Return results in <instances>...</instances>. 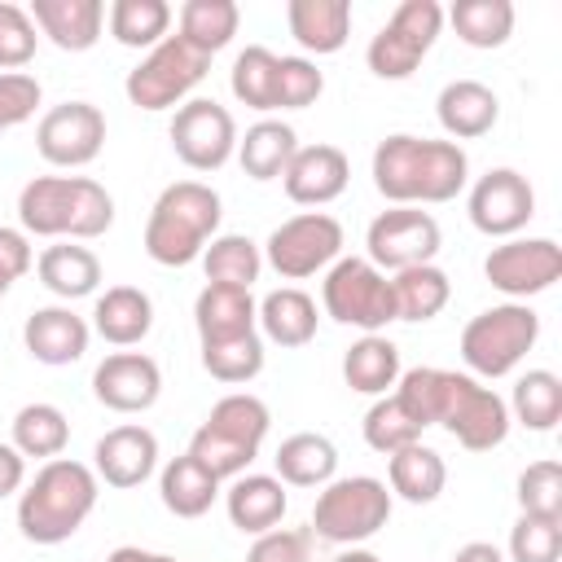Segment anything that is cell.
<instances>
[{"label": "cell", "mask_w": 562, "mask_h": 562, "mask_svg": "<svg viewBox=\"0 0 562 562\" xmlns=\"http://www.w3.org/2000/svg\"><path fill=\"white\" fill-rule=\"evenodd\" d=\"M391 395L400 400V408L422 430L426 426H443L470 452H492L509 435V408H505V400L492 386H483L479 378H470V373L417 364V369L400 373V382H395Z\"/></svg>", "instance_id": "6da1fadb"}, {"label": "cell", "mask_w": 562, "mask_h": 562, "mask_svg": "<svg viewBox=\"0 0 562 562\" xmlns=\"http://www.w3.org/2000/svg\"><path fill=\"white\" fill-rule=\"evenodd\" d=\"M470 184V158L457 140H426L395 132L373 149V189L391 206L452 202Z\"/></svg>", "instance_id": "7a4b0ae2"}, {"label": "cell", "mask_w": 562, "mask_h": 562, "mask_svg": "<svg viewBox=\"0 0 562 562\" xmlns=\"http://www.w3.org/2000/svg\"><path fill=\"white\" fill-rule=\"evenodd\" d=\"M18 224L26 237L92 241L114 224V198L92 176H35L18 193Z\"/></svg>", "instance_id": "3957f363"}, {"label": "cell", "mask_w": 562, "mask_h": 562, "mask_svg": "<svg viewBox=\"0 0 562 562\" xmlns=\"http://www.w3.org/2000/svg\"><path fill=\"white\" fill-rule=\"evenodd\" d=\"M97 496H101V479L92 474V465L53 457L18 492V531L31 544H61L88 522Z\"/></svg>", "instance_id": "277c9868"}, {"label": "cell", "mask_w": 562, "mask_h": 562, "mask_svg": "<svg viewBox=\"0 0 562 562\" xmlns=\"http://www.w3.org/2000/svg\"><path fill=\"white\" fill-rule=\"evenodd\" d=\"M224 202L211 184L202 180H176L167 184L145 220V255L162 268H189L202 259L206 241L220 237Z\"/></svg>", "instance_id": "5b68a950"}, {"label": "cell", "mask_w": 562, "mask_h": 562, "mask_svg": "<svg viewBox=\"0 0 562 562\" xmlns=\"http://www.w3.org/2000/svg\"><path fill=\"white\" fill-rule=\"evenodd\" d=\"M268 426H272L268 404L259 395H250V391H233V395L211 404L206 422L189 439V457L202 461L220 483L237 479L259 457V448L268 439Z\"/></svg>", "instance_id": "8992f818"}, {"label": "cell", "mask_w": 562, "mask_h": 562, "mask_svg": "<svg viewBox=\"0 0 562 562\" xmlns=\"http://www.w3.org/2000/svg\"><path fill=\"white\" fill-rule=\"evenodd\" d=\"M391 487L373 474H347V479H329L312 505V536L325 544H364L369 536H378L391 522Z\"/></svg>", "instance_id": "52a82bcc"}, {"label": "cell", "mask_w": 562, "mask_h": 562, "mask_svg": "<svg viewBox=\"0 0 562 562\" xmlns=\"http://www.w3.org/2000/svg\"><path fill=\"white\" fill-rule=\"evenodd\" d=\"M540 338V316L527 303H496L465 321L461 360L470 378H505L514 373Z\"/></svg>", "instance_id": "ba28073f"}, {"label": "cell", "mask_w": 562, "mask_h": 562, "mask_svg": "<svg viewBox=\"0 0 562 562\" xmlns=\"http://www.w3.org/2000/svg\"><path fill=\"white\" fill-rule=\"evenodd\" d=\"M321 307L329 321L338 325H356L364 334H382L395 321V294H391V277L378 272L369 259L360 255H338L325 268L321 281Z\"/></svg>", "instance_id": "9c48e42d"}, {"label": "cell", "mask_w": 562, "mask_h": 562, "mask_svg": "<svg viewBox=\"0 0 562 562\" xmlns=\"http://www.w3.org/2000/svg\"><path fill=\"white\" fill-rule=\"evenodd\" d=\"M211 70V57H202L198 48H189L180 35H167L162 44H154L123 79V92L136 110H171V105H184L189 92L206 79Z\"/></svg>", "instance_id": "30bf717a"}, {"label": "cell", "mask_w": 562, "mask_h": 562, "mask_svg": "<svg viewBox=\"0 0 562 562\" xmlns=\"http://www.w3.org/2000/svg\"><path fill=\"white\" fill-rule=\"evenodd\" d=\"M443 31V9L435 0H404L369 40L364 61L378 79H408Z\"/></svg>", "instance_id": "8fae6325"}, {"label": "cell", "mask_w": 562, "mask_h": 562, "mask_svg": "<svg viewBox=\"0 0 562 562\" xmlns=\"http://www.w3.org/2000/svg\"><path fill=\"white\" fill-rule=\"evenodd\" d=\"M342 255V224L325 211H303L281 220L268 241H263V263L285 277V281H303L325 272L334 259Z\"/></svg>", "instance_id": "7c38bea8"}, {"label": "cell", "mask_w": 562, "mask_h": 562, "mask_svg": "<svg viewBox=\"0 0 562 562\" xmlns=\"http://www.w3.org/2000/svg\"><path fill=\"white\" fill-rule=\"evenodd\" d=\"M439 241H443L439 220L422 206H391L364 233L369 263L378 272H404V268H417V263H435Z\"/></svg>", "instance_id": "4fadbf2b"}, {"label": "cell", "mask_w": 562, "mask_h": 562, "mask_svg": "<svg viewBox=\"0 0 562 562\" xmlns=\"http://www.w3.org/2000/svg\"><path fill=\"white\" fill-rule=\"evenodd\" d=\"M483 277L509 303H527L531 294H544L562 277V246L553 237H505L501 246L487 250Z\"/></svg>", "instance_id": "5bb4252c"}, {"label": "cell", "mask_w": 562, "mask_h": 562, "mask_svg": "<svg viewBox=\"0 0 562 562\" xmlns=\"http://www.w3.org/2000/svg\"><path fill=\"white\" fill-rule=\"evenodd\" d=\"M167 136H171L176 158H180L189 171H220V167L237 154V123H233V114H228L220 101H211V97H189V101L176 110Z\"/></svg>", "instance_id": "9a60e30c"}, {"label": "cell", "mask_w": 562, "mask_h": 562, "mask_svg": "<svg viewBox=\"0 0 562 562\" xmlns=\"http://www.w3.org/2000/svg\"><path fill=\"white\" fill-rule=\"evenodd\" d=\"M470 224L487 237H518L536 215V189L514 167H492L470 184Z\"/></svg>", "instance_id": "2e32d148"}, {"label": "cell", "mask_w": 562, "mask_h": 562, "mask_svg": "<svg viewBox=\"0 0 562 562\" xmlns=\"http://www.w3.org/2000/svg\"><path fill=\"white\" fill-rule=\"evenodd\" d=\"M105 145V114L92 101H61L35 127V149L53 167H88Z\"/></svg>", "instance_id": "e0dca14e"}, {"label": "cell", "mask_w": 562, "mask_h": 562, "mask_svg": "<svg viewBox=\"0 0 562 562\" xmlns=\"http://www.w3.org/2000/svg\"><path fill=\"white\" fill-rule=\"evenodd\" d=\"M92 395L110 413H145L162 395V369L145 351H114L92 369Z\"/></svg>", "instance_id": "ac0fdd59"}, {"label": "cell", "mask_w": 562, "mask_h": 562, "mask_svg": "<svg viewBox=\"0 0 562 562\" xmlns=\"http://www.w3.org/2000/svg\"><path fill=\"white\" fill-rule=\"evenodd\" d=\"M158 470V435L149 426H114L97 439L92 448V474L105 483V487H140L149 474Z\"/></svg>", "instance_id": "d6986e66"}, {"label": "cell", "mask_w": 562, "mask_h": 562, "mask_svg": "<svg viewBox=\"0 0 562 562\" xmlns=\"http://www.w3.org/2000/svg\"><path fill=\"white\" fill-rule=\"evenodd\" d=\"M347 180H351V162L338 145H299L281 176L285 198L299 206H325V202L342 198Z\"/></svg>", "instance_id": "ffe728a7"}, {"label": "cell", "mask_w": 562, "mask_h": 562, "mask_svg": "<svg viewBox=\"0 0 562 562\" xmlns=\"http://www.w3.org/2000/svg\"><path fill=\"white\" fill-rule=\"evenodd\" d=\"M88 338H92V325H88L70 303L35 307V312L26 316V325H22V342H26L31 360L53 364V369L83 360Z\"/></svg>", "instance_id": "44dd1931"}, {"label": "cell", "mask_w": 562, "mask_h": 562, "mask_svg": "<svg viewBox=\"0 0 562 562\" xmlns=\"http://www.w3.org/2000/svg\"><path fill=\"white\" fill-rule=\"evenodd\" d=\"M31 22L48 44L61 53H88L101 40L105 26V4L101 0H31Z\"/></svg>", "instance_id": "7402d4cb"}, {"label": "cell", "mask_w": 562, "mask_h": 562, "mask_svg": "<svg viewBox=\"0 0 562 562\" xmlns=\"http://www.w3.org/2000/svg\"><path fill=\"white\" fill-rule=\"evenodd\" d=\"M435 114H439V127L452 140H479V136H487L496 127L501 97L479 79H452L435 97Z\"/></svg>", "instance_id": "603a6c76"}, {"label": "cell", "mask_w": 562, "mask_h": 562, "mask_svg": "<svg viewBox=\"0 0 562 562\" xmlns=\"http://www.w3.org/2000/svg\"><path fill=\"white\" fill-rule=\"evenodd\" d=\"M224 509H228V522L237 531L263 536V531L281 527L290 496H285V483L277 474H237L224 492Z\"/></svg>", "instance_id": "cb8c5ba5"}, {"label": "cell", "mask_w": 562, "mask_h": 562, "mask_svg": "<svg viewBox=\"0 0 562 562\" xmlns=\"http://www.w3.org/2000/svg\"><path fill=\"white\" fill-rule=\"evenodd\" d=\"M193 325H198V347L202 342H224L259 329V303L250 290L233 285H202L193 299Z\"/></svg>", "instance_id": "d4e9b609"}, {"label": "cell", "mask_w": 562, "mask_h": 562, "mask_svg": "<svg viewBox=\"0 0 562 562\" xmlns=\"http://www.w3.org/2000/svg\"><path fill=\"white\" fill-rule=\"evenodd\" d=\"M92 329L110 347H136L154 329V299L140 285H110L92 303Z\"/></svg>", "instance_id": "484cf974"}, {"label": "cell", "mask_w": 562, "mask_h": 562, "mask_svg": "<svg viewBox=\"0 0 562 562\" xmlns=\"http://www.w3.org/2000/svg\"><path fill=\"white\" fill-rule=\"evenodd\" d=\"M316 325H321L316 299L299 285H281L259 299V334L277 347H307L316 338Z\"/></svg>", "instance_id": "4316f807"}, {"label": "cell", "mask_w": 562, "mask_h": 562, "mask_svg": "<svg viewBox=\"0 0 562 562\" xmlns=\"http://www.w3.org/2000/svg\"><path fill=\"white\" fill-rule=\"evenodd\" d=\"M285 26L299 48L325 57V53H338L351 35V4L347 0H290Z\"/></svg>", "instance_id": "83f0119b"}, {"label": "cell", "mask_w": 562, "mask_h": 562, "mask_svg": "<svg viewBox=\"0 0 562 562\" xmlns=\"http://www.w3.org/2000/svg\"><path fill=\"white\" fill-rule=\"evenodd\" d=\"M443 483H448V465H443V457H439L435 448H426L422 439L386 457V487H391V496H400V501H408V505H430V501H439Z\"/></svg>", "instance_id": "f1b7e54d"}, {"label": "cell", "mask_w": 562, "mask_h": 562, "mask_svg": "<svg viewBox=\"0 0 562 562\" xmlns=\"http://www.w3.org/2000/svg\"><path fill=\"white\" fill-rule=\"evenodd\" d=\"M35 272H40V281H44L57 299H66V303L88 299V294H97V285H101V259H97L88 246H79V241H57V246L40 250Z\"/></svg>", "instance_id": "f546056e"}, {"label": "cell", "mask_w": 562, "mask_h": 562, "mask_svg": "<svg viewBox=\"0 0 562 562\" xmlns=\"http://www.w3.org/2000/svg\"><path fill=\"white\" fill-rule=\"evenodd\" d=\"M299 149V132L281 119H259L237 136V162L250 180H281Z\"/></svg>", "instance_id": "4dcf8cb0"}, {"label": "cell", "mask_w": 562, "mask_h": 562, "mask_svg": "<svg viewBox=\"0 0 562 562\" xmlns=\"http://www.w3.org/2000/svg\"><path fill=\"white\" fill-rule=\"evenodd\" d=\"M272 465L285 487H325L338 474V448L316 430H299V435L281 439Z\"/></svg>", "instance_id": "1f68e13d"}, {"label": "cell", "mask_w": 562, "mask_h": 562, "mask_svg": "<svg viewBox=\"0 0 562 562\" xmlns=\"http://www.w3.org/2000/svg\"><path fill=\"white\" fill-rule=\"evenodd\" d=\"M158 496H162L167 514H176V518H202V514L220 501V479H215L202 461H193V457L184 452V457H171V461L162 465V474H158Z\"/></svg>", "instance_id": "d6a6232c"}, {"label": "cell", "mask_w": 562, "mask_h": 562, "mask_svg": "<svg viewBox=\"0 0 562 562\" xmlns=\"http://www.w3.org/2000/svg\"><path fill=\"white\" fill-rule=\"evenodd\" d=\"M400 347L386 334H364L342 356V382L360 395H386L400 382Z\"/></svg>", "instance_id": "836d02e7"}, {"label": "cell", "mask_w": 562, "mask_h": 562, "mask_svg": "<svg viewBox=\"0 0 562 562\" xmlns=\"http://www.w3.org/2000/svg\"><path fill=\"white\" fill-rule=\"evenodd\" d=\"M241 26V9L233 0H184L180 4V40L189 48H198L202 57H215L220 48L233 44Z\"/></svg>", "instance_id": "e575fe53"}, {"label": "cell", "mask_w": 562, "mask_h": 562, "mask_svg": "<svg viewBox=\"0 0 562 562\" xmlns=\"http://www.w3.org/2000/svg\"><path fill=\"white\" fill-rule=\"evenodd\" d=\"M391 294H395V321H430L448 307L452 281L439 263H417L391 277Z\"/></svg>", "instance_id": "d590c367"}, {"label": "cell", "mask_w": 562, "mask_h": 562, "mask_svg": "<svg viewBox=\"0 0 562 562\" xmlns=\"http://www.w3.org/2000/svg\"><path fill=\"white\" fill-rule=\"evenodd\" d=\"M202 272H206V285L250 290L263 272V250L241 233H220L202 250Z\"/></svg>", "instance_id": "8d00e7d4"}, {"label": "cell", "mask_w": 562, "mask_h": 562, "mask_svg": "<svg viewBox=\"0 0 562 562\" xmlns=\"http://www.w3.org/2000/svg\"><path fill=\"white\" fill-rule=\"evenodd\" d=\"M505 408H509V422H522L536 435L553 430L562 422V378L553 369H527L514 382V395Z\"/></svg>", "instance_id": "74e56055"}, {"label": "cell", "mask_w": 562, "mask_h": 562, "mask_svg": "<svg viewBox=\"0 0 562 562\" xmlns=\"http://www.w3.org/2000/svg\"><path fill=\"white\" fill-rule=\"evenodd\" d=\"M66 443H70V422H66V413L57 404L35 400V404H22L13 413V448L22 457L53 461V457L66 452Z\"/></svg>", "instance_id": "f35d334b"}, {"label": "cell", "mask_w": 562, "mask_h": 562, "mask_svg": "<svg viewBox=\"0 0 562 562\" xmlns=\"http://www.w3.org/2000/svg\"><path fill=\"white\" fill-rule=\"evenodd\" d=\"M448 22L461 44L470 48H501L514 35V4L509 0H457Z\"/></svg>", "instance_id": "ab89813d"}, {"label": "cell", "mask_w": 562, "mask_h": 562, "mask_svg": "<svg viewBox=\"0 0 562 562\" xmlns=\"http://www.w3.org/2000/svg\"><path fill=\"white\" fill-rule=\"evenodd\" d=\"M105 22L123 48H154L171 31V4L167 0H114Z\"/></svg>", "instance_id": "60d3db41"}, {"label": "cell", "mask_w": 562, "mask_h": 562, "mask_svg": "<svg viewBox=\"0 0 562 562\" xmlns=\"http://www.w3.org/2000/svg\"><path fill=\"white\" fill-rule=\"evenodd\" d=\"M228 88H233V97L241 105H250L259 114H272L277 110V53L263 48V44L241 48L237 61H233Z\"/></svg>", "instance_id": "b9f144b4"}, {"label": "cell", "mask_w": 562, "mask_h": 562, "mask_svg": "<svg viewBox=\"0 0 562 562\" xmlns=\"http://www.w3.org/2000/svg\"><path fill=\"white\" fill-rule=\"evenodd\" d=\"M202 369L215 382L241 386L255 382L263 373V334H241V338H224V342H202Z\"/></svg>", "instance_id": "7bdbcfd3"}, {"label": "cell", "mask_w": 562, "mask_h": 562, "mask_svg": "<svg viewBox=\"0 0 562 562\" xmlns=\"http://www.w3.org/2000/svg\"><path fill=\"white\" fill-rule=\"evenodd\" d=\"M417 439H422V426L400 408V400L395 395H378L373 408L364 413V443L373 452L391 457V452H400V448H408Z\"/></svg>", "instance_id": "ee69618b"}, {"label": "cell", "mask_w": 562, "mask_h": 562, "mask_svg": "<svg viewBox=\"0 0 562 562\" xmlns=\"http://www.w3.org/2000/svg\"><path fill=\"white\" fill-rule=\"evenodd\" d=\"M562 558V518L522 514L509 527V562H558Z\"/></svg>", "instance_id": "f6af8a7d"}, {"label": "cell", "mask_w": 562, "mask_h": 562, "mask_svg": "<svg viewBox=\"0 0 562 562\" xmlns=\"http://www.w3.org/2000/svg\"><path fill=\"white\" fill-rule=\"evenodd\" d=\"M518 505H522V514L562 518V465L558 461H531L518 474Z\"/></svg>", "instance_id": "bcb514c9"}, {"label": "cell", "mask_w": 562, "mask_h": 562, "mask_svg": "<svg viewBox=\"0 0 562 562\" xmlns=\"http://www.w3.org/2000/svg\"><path fill=\"white\" fill-rule=\"evenodd\" d=\"M35 44H40V31L31 22V13L13 0H0V70H22L31 57H35Z\"/></svg>", "instance_id": "7dc6e473"}, {"label": "cell", "mask_w": 562, "mask_h": 562, "mask_svg": "<svg viewBox=\"0 0 562 562\" xmlns=\"http://www.w3.org/2000/svg\"><path fill=\"white\" fill-rule=\"evenodd\" d=\"M325 92V75L307 57H277V110H307Z\"/></svg>", "instance_id": "c3c4849f"}, {"label": "cell", "mask_w": 562, "mask_h": 562, "mask_svg": "<svg viewBox=\"0 0 562 562\" xmlns=\"http://www.w3.org/2000/svg\"><path fill=\"white\" fill-rule=\"evenodd\" d=\"M312 527H272L255 536L246 562H312Z\"/></svg>", "instance_id": "681fc988"}, {"label": "cell", "mask_w": 562, "mask_h": 562, "mask_svg": "<svg viewBox=\"0 0 562 562\" xmlns=\"http://www.w3.org/2000/svg\"><path fill=\"white\" fill-rule=\"evenodd\" d=\"M40 97H44V88H40L35 75H26V70L0 75V132L26 123L35 114V105H40Z\"/></svg>", "instance_id": "f907efd6"}, {"label": "cell", "mask_w": 562, "mask_h": 562, "mask_svg": "<svg viewBox=\"0 0 562 562\" xmlns=\"http://www.w3.org/2000/svg\"><path fill=\"white\" fill-rule=\"evenodd\" d=\"M31 263H35V255H31V237H26L22 228L0 224V299L13 290L18 277L31 272Z\"/></svg>", "instance_id": "816d5d0a"}, {"label": "cell", "mask_w": 562, "mask_h": 562, "mask_svg": "<svg viewBox=\"0 0 562 562\" xmlns=\"http://www.w3.org/2000/svg\"><path fill=\"white\" fill-rule=\"evenodd\" d=\"M22 483H26V457L13 443H0V501L22 492Z\"/></svg>", "instance_id": "f5cc1de1"}, {"label": "cell", "mask_w": 562, "mask_h": 562, "mask_svg": "<svg viewBox=\"0 0 562 562\" xmlns=\"http://www.w3.org/2000/svg\"><path fill=\"white\" fill-rule=\"evenodd\" d=\"M452 562H505V553L492 544V540H470L452 553Z\"/></svg>", "instance_id": "db71d44e"}, {"label": "cell", "mask_w": 562, "mask_h": 562, "mask_svg": "<svg viewBox=\"0 0 562 562\" xmlns=\"http://www.w3.org/2000/svg\"><path fill=\"white\" fill-rule=\"evenodd\" d=\"M105 562H180L171 553H154V549H140V544H119Z\"/></svg>", "instance_id": "11a10c76"}, {"label": "cell", "mask_w": 562, "mask_h": 562, "mask_svg": "<svg viewBox=\"0 0 562 562\" xmlns=\"http://www.w3.org/2000/svg\"><path fill=\"white\" fill-rule=\"evenodd\" d=\"M329 562H382L373 549H364V544H347V549H338Z\"/></svg>", "instance_id": "9f6ffc18"}]
</instances>
